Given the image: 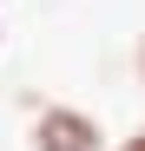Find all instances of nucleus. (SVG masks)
I'll list each match as a JSON object with an SVG mask.
<instances>
[{
  "mask_svg": "<svg viewBox=\"0 0 145 151\" xmlns=\"http://www.w3.org/2000/svg\"><path fill=\"white\" fill-rule=\"evenodd\" d=\"M99 125H92L79 105H46L33 118V151H99Z\"/></svg>",
  "mask_w": 145,
  "mask_h": 151,
  "instance_id": "f257e3e1",
  "label": "nucleus"
},
{
  "mask_svg": "<svg viewBox=\"0 0 145 151\" xmlns=\"http://www.w3.org/2000/svg\"><path fill=\"white\" fill-rule=\"evenodd\" d=\"M119 151H145V125H138V132H132L125 145H119Z\"/></svg>",
  "mask_w": 145,
  "mask_h": 151,
  "instance_id": "f03ea898",
  "label": "nucleus"
},
{
  "mask_svg": "<svg viewBox=\"0 0 145 151\" xmlns=\"http://www.w3.org/2000/svg\"><path fill=\"white\" fill-rule=\"evenodd\" d=\"M138 79H145V46H138Z\"/></svg>",
  "mask_w": 145,
  "mask_h": 151,
  "instance_id": "7ed1b4c3",
  "label": "nucleus"
}]
</instances>
